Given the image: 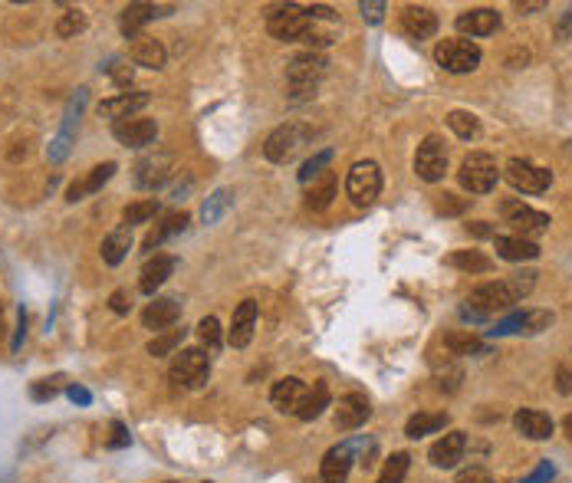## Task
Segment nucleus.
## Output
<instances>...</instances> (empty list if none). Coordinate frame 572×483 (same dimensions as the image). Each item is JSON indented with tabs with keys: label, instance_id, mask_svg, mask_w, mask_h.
<instances>
[{
	"label": "nucleus",
	"instance_id": "nucleus-1",
	"mask_svg": "<svg viewBox=\"0 0 572 483\" xmlns=\"http://www.w3.org/2000/svg\"><path fill=\"white\" fill-rule=\"evenodd\" d=\"M267 30H270V37L286 40V43H296V40H303L309 47H329V43H333L329 33H316L313 20L306 17V10L299 7H283L277 10V13H270Z\"/></svg>",
	"mask_w": 572,
	"mask_h": 483
},
{
	"label": "nucleus",
	"instance_id": "nucleus-2",
	"mask_svg": "<svg viewBox=\"0 0 572 483\" xmlns=\"http://www.w3.org/2000/svg\"><path fill=\"white\" fill-rule=\"evenodd\" d=\"M514 303H520V296L514 293V286L506 283V280H496V283L477 286L474 293L468 296V306H464L460 313L468 316V319H487V316L510 309Z\"/></svg>",
	"mask_w": 572,
	"mask_h": 483
},
{
	"label": "nucleus",
	"instance_id": "nucleus-3",
	"mask_svg": "<svg viewBox=\"0 0 572 483\" xmlns=\"http://www.w3.org/2000/svg\"><path fill=\"white\" fill-rule=\"evenodd\" d=\"M313 142V132H309V125L303 122H286L280 129L267 135V142H264V155L270 161H277V165H286V161H293L296 155L303 152L306 145Z\"/></svg>",
	"mask_w": 572,
	"mask_h": 483
},
{
	"label": "nucleus",
	"instance_id": "nucleus-4",
	"mask_svg": "<svg viewBox=\"0 0 572 483\" xmlns=\"http://www.w3.org/2000/svg\"><path fill=\"white\" fill-rule=\"evenodd\" d=\"M326 57L323 53H296L290 63H286V83L293 89V99H303V95H313V89L319 85V79L326 76Z\"/></svg>",
	"mask_w": 572,
	"mask_h": 483
},
{
	"label": "nucleus",
	"instance_id": "nucleus-5",
	"mask_svg": "<svg viewBox=\"0 0 572 483\" xmlns=\"http://www.w3.org/2000/svg\"><path fill=\"white\" fill-rule=\"evenodd\" d=\"M458 178L470 194H487V191H494L496 181H500L496 158L487 152H470L468 158H464V165H460Z\"/></svg>",
	"mask_w": 572,
	"mask_h": 483
},
{
	"label": "nucleus",
	"instance_id": "nucleus-6",
	"mask_svg": "<svg viewBox=\"0 0 572 483\" xmlns=\"http://www.w3.org/2000/svg\"><path fill=\"white\" fill-rule=\"evenodd\" d=\"M172 381L178 389H201L210 375V359L204 349H184L174 355L172 369H168Z\"/></svg>",
	"mask_w": 572,
	"mask_h": 483
},
{
	"label": "nucleus",
	"instance_id": "nucleus-7",
	"mask_svg": "<svg viewBox=\"0 0 572 483\" xmlns=\"http://www.w3.org/2000/svg\"><path fill=\"white\" fill-rule=\"evenodd\" d=\"M480 47L474 40H441L438 49H434V59H438L441 69L448 73H474L480 67Z\"/></svg>",
	"mask_w": 572,
	"mask_h": 483
},
{
	"label": "nucleus",
	"instance_id": "nucleus-8",
	"mask_svg": "<svg viewBox=\"0 0 572 483\" xmlns=\"http://www.w3.org/2000/svg\"><path fill=\"white\" fill-rule=\"evenodd\" d=\"M381 191V168L375 161H355L349 168V178H345V194L353 198V204L359 208H369Z\"/></svg>",
	"mask_w": 572,
	"mask_h": 483
},
{
	"label": "nucleus",
	"instance_id": "nucleus-9",
	"mask_svg": "<svg viewBox=\"0 0 572 483\" xmlns=\"http://www.w3.org/2000/svg\"><path fill=\"white\" fill-rule=\"evenodd\" d=\"M500 214H504L506 224L526 240L543 237L546 230H550V214L533 210L530 204H523V201H504V204H500Z\"/></svg>",
	"mask_w": 572,
	"mask_h": 483
},
{
	"label": "nucleus",
	"instance_id": "nucleus-10",
	"mask_svg": "<svg viewBox=\"0 0 572 483\" xmlns=\"http://www.w3.org/2000/svg\"><path fill=\"white\" fill-rule=\"evenodd\" d=\"M504 178L510 181L516 191H523V194H543V191L553 184V171L540 168V165H533V161H526V158H514V161H506Z\"/></svg>",
	"mask_w": 572,
	"mask_h": 483
},
{
	"label": "nucleus",
	"instance_id": "nucleus-11",
	"mask_svg": "<svg viewBox=\"0 0 572 483\" xmlns=\"http://www.w3.org/2000/svg\"><path fill=\"white\" fill-rule=\"evenodd\" d=\"M415 171H418L421 181H441L444 171H448V148L438 135H428L425 142L418 145V155H415Z\"/></svg>",
	"mask_w": 572,
	"mask_h": 483
},
{
	"label": "nucleus",
	"instance_id": "nucleus-12",
	"mask_svg": "<svg viewBox=\"0 0 572 483\" xmlns=\"http://www.w3.org/2000/svg\"><path fill=\"white\" fill-rule=\"evenodd\" d=\"M174 171V158L168 152H155L148 155V158H142L139 165H135V184L145 191H155L162 188L165 181L172 178Z\"/></svg>",
	"mask_w": 572,
	"mask_h": 483
},
{
	"label": "nucleus",
	"instance_id": "nucleus-13",
	"mask_svg": "<svg viewBox=\"0 0 572 483\" xmlns=\"http://www.w3.org/2000/svg\"><path fill=\"white\" fill-rule=\"evenodd\" d=\"M553 313L546 309H526V313H514L506 319L496 322V329H490V335H514V332H523V335H536V332L550 329Z\"/></svg>",
	"mask_w": 572,
	"mask_h": 483
},
{
	"label": "nucleus",
	"instance_id": "nucleus-14",
	"mask_svg": "<svg viewBox=\"0 0 572 483\" xmlns=\"http://www.w3.org/2000/svg\"><path fill=\"white\" fill-rule=\"evenodd\" d=\"M112 135L125 148H145V145L155 142L158 135V125L155 119H142V115H132V119H122V122L112 125Z\"/></svg>",
	"mask_w": 572,
	"mask_h": 483
},
{
	"label": "nucleus",
	"instance_id": "nucleus-15",
	"mask_svg": "<svg viewBox=\"0 0 572 483\" xmlns=\"http://www.w3.org/2000/svg\"><path fill=\"white\" fill-rule=\"evenodd\" d=\"M178 319H182V296H155V303L145 306V313H142L145 329H155V332L172 329Z\"/></svg>",
	"mask_w": 572,
	"mask_h": 483
},
{
	"label": "nucleus",
	"instance_id": "nucleus-16",
	"mask_svg": "<svg viewBox=\"0 0 572 483\" xmlns=\"http://www.w3.org/2000/svg\"><path fill=\"white\" fill-rule=\"evenodd\" d=\"M306 398H309V385H306L303 379H283L273 385V391H270L273 407L283 411V415H299Z\"/></svg>",
	"mask_w": 572,
	"mask_h": 483
},
{
	"label": "nucleus",
	"instance_id": "nucleus-17",
	"mask_svg": "<svg viewBox=\"0 0 572 483\" xmlns=\"http://www.w3.org/2000/svg\"><path fill=\"white\" fill-rule=\"evenodd\" d=\"M369 415H372L369 398L359 395V391H353V395L339 398V405H335V427H339V431H355V427H362L365 421H369Z\"/></svg>",
	"mask_w": 572,
	"mask_h": 483
},
{
	"label": "nucleus",
	"instance_id": "nucleus-18",
	"mask_svg": "<svg viewBox=\"0 0 572 483\" xmlns=\"http://www.w3.org/2000/svg\"><path fill=\"white\" fill-rule=\"evenodd\" d=\"M464 451H468V437L460 434V431H451V434H444L441 441H434L428 457L434 467L451 470V467H458L460 461H464Z\"/></svg>",
	"mask_w": 572,
	"mask_h": 483
},
{
	"label": "nucleus",
	"instance_id": "nucleus-19",
	"mask_svg": "<svg viewBox=\"0 0 572 483\" xmlns=\"http://www.w3.org/2000/svg\"><path fill=\"white\" fill-rule=\"evenodd\" d=\"M254 326H257V303L254 300H244V303L234 309V319H230L228 342L234 349H244L254 339Z\"/></svg>",
	"mask_w": 572,
	"mask_h": 483
},
{
	"label": "nucleus",
	"instance_id": "nucleus-20",
	"mask_svg": "<svg viewBox=\"0 0 572 483\" xmlns=\"http://www.w3.org/2000/svg\"><path fill=\"white\" fill-rule=\"evenodd\" d=\"M454 27H458L460 33H468V37H490V33L500 30V13L487 7L464 10V13L454 20Z\"/></svg>",
	"mask_w": 572,
	"mask_h": 483
},
{
	"label": "nucleus",
	"instance_id": "nucleus-21",
	"mask_svg": "<svg viewBox=\"0 0 572 483\" xmlns=\"http://www.w3.org/2000/svg\"><path fill=\"white\" fill-rule=\"evenodd\" d=\"M353 447L349 444H339L333 451H326L323 464H319V477L326 483H345L349 480V470H353Z\"/></svg>",
	"mask_w": 572,
	"mask_h": 483
},
{
	"label": "nucleus",
	"instance_id": "nucleus-22",
	"mask_svg": "<svg viewBox=\"0 0 572 483\" xmlns=\"http://www.w3.org/2000/svg\"><path fill=\"white\" fill-rule=\"evenodd\" d=\"M83 105H86V89H76V99L69 103L67 109V122H63V132L53 139L49 145V161H63L69 152V139H73V125L79 122V112H83Z\"/></svg>",
	"mask_w": 572,
	"mask_h": 483
},
{
	"label": "nucleus",
	"instance_id": "nucleus-23",
	"mask_svg": "<svg viewBox=\"0 0 572 483\" xmlns=\"http://www.w3.org/2000/svg\"><path fill=\"white\" fill-rule=\"evenodd\" d=\"M514 427L523 437H530V441H546V437L553 434V417L536 411V407H523V411L514 415Z\"/></svg>",
	"mask_w": 572,
	"mask_h": 483
},
{
	"label": "nucleus",
	"instance_id": "nucleus-24",
	"mask_svg": "<svg viewBox=\"0 0 572 483\" xmlns=\"http://www.w3.org/2000/svg\"><path fill=\"white\" fill-rule=\"evenodd\" d=\"M168 7H158V4H129V7L122 10V20H119V27H122V33L129 40L142 37V27L148 23V20L162 17Z\"/></svg>",
	"mask_w": 572,
	"mask_h": 483
},
{
	"label": "nucleus",
	"instance_id": "nucleus-25",
	"mask_svg": "<svg viewBox=\"0 0 572 483\" xmlns=\"http://www.w3.org/2000/svg\"><path fill=\"white\" fill-rule=\"evenodd\" d=\"M172 273H174V256H168V254L152 256V260L142 266V276H139V290L152 296L155 290H158V286H162Z\"/></svg>",
	"mask_w": 572,
	"mask_h": 483
},
{
	"label": "nucleus",
	"instance_id": "nucleus-26",
	"mask_svg": "<svg viewBox=\"0 0 572 483\" xmlns=\"http://www.w3.org/2000/svg\"><path fill=\"white\" fill-rule=\"evenodd\" d=\"M148 99H152L148 93H122V95H115V99L99 105V115H109L115 122H122V119H132L139 109H145Z\"/></svg>",
	"mask_w": 572,
	"mask_h": 483
},
{
	"label": "nucleus",
	"instance_id": "nucleus-27",
	"mask_svg": "<svg viewBox=\"0 0 572 483\" xmlns=\"http://www.w3.org/2000/svg\"><path fill=\"white\" fill-rule=\"evenodd\" d=\"M401 27H405L408 37L428 40L438 33V17H434L428 7H405V13H401Z\"/></svg>",
	"mask_w": 572,
	"mask_h": 483
},
{
	"label": "nucleus",
	"instance_id": "nucleus-28",
	"mask_svg": "<svg viewBox=\"0 0 572 483\" xmlns=\"http://www.w3.org/2000/svg\"><path fill=\"white\" fill-rule=\"evenodd\" d=\"M165 59H168V53H165V47L158 43V40L155 37H135V43H132V63L135 67L162 69Z\"/></svg>",
	"mask_w": 572,
	"mask_h": 483
},
{
	"label": "nucleus",
	"instance_id": "nucleus-29",
	"mask_svg": "<svg viewBox=\"0 0 572 483\" xmlns=\"http://www.w3.org/2000/svg\"><path fill=\"white\" fill-rule=\"evenodd\" d=\"M496 256L510 260V264H523V260H536L540 246L526 237H496Z\"/></svg>",
	"mask_w": 572,
	"mask_h": 483
},
{
	"label": "nucleus",
	"instance_id": "nucleus-30",
	"mask_svg": "<svg viewBox=\"0 0 572 483\" xmlns=\"http://www.w3.org/2000/svg\"><path fill=\"white\" fill-rule=\"evenodd\" d=\"M129 250H132V228H115L109 237L103 240V260L109 266H119L129 256Z\"/></svg>",
	"mask_w": 572,
	"mask_h": 483
},
{
	"label": "nucleus",
	"instance_id": "nucleus-31",
	"mask_svg": "<svg viewBox=\"0 0 572 483\" xmlns=\"http://www.w3.org/2000/svg\"><path fill=\"white\" fill-rule=\"evenodd\" d=\"M115 174V161H105V165H95L93 174H89L86 181H79V184H73V188L67 191V201H83V194H95V191L103 188L105 181Z\"/></svg>",
	"mask_w": 572,
	"mask_h": 483
},
{
	"label": "nucleus",
	"instance_id": "nucleus-32",
	"mask_svg": "<svg viewBox=\"0 0 572 483\" xmlns=\"http://www.w3.org/2000/svg\"><path fill=\"white\" fill-rule=\"evenodd\" d=\"M444 425H448V415H444V411H418V415L408 417L405 434L425 437V434H434V431H444Z\"/></svg>",
	"mask_w": 572,
	"mask_h": 483
},
{
	"label": "nucleus",
	"instance_id": "nucleus-33",
	"mask_svg": "<svg viewBox=\"0 0 572 483\" xmlns=\"http://www.w3.org/2000/svg\"><path fill=\"white\" fill-rule=\"evenodd\" d=\"M188 228V214H168V218L162 220V224H158V228L152 230V234H148V237H145V254H152L155 246H162L165 240L168 237H174V234H182V230Z\"/></svg>",
	"mask_w": 572,
	"mask_h": 483
},
{
	"label": "nucleus",
	"instance_id": "nucleus-34",
	"mask_svg": "<svg viewBox=\"0 0 572 483\" xmlns=\"http://www.w3.org/2000/svg\"><path fill=\"white\" fill-rule=\"evenodd\" d=\"M333 198H335V174L333 171H323V174L313 181L309 194H306V204L313 210H326L333 204Z\"/></svg>",
	"mask_w": 572,
	"mask_h": 483
},
{
	"label": "nucleus",
	"instance_id": "nucleus-35",
	"mask_svg": "<svg viewBox=\"0 0 572 483\" xmlns=\"http://www.w3.org/2000/svg\"><path fill=\"white\" fill-rule=\"evenodd\" d=\"M444 349H448L451 355H484L487 342H480L477 335H470V332H448V335H444Z\"/></svg>",
	"mask_w": 572,
	"mask_h": 483
},
{
	"label": "nucleus",
	"instance_id": "nucleus-36",
	"mask_svg": "<svg viewBox=\"0 0 572 483\" xmlns=\"http://www.w3.org/2000/svg\"><path fill=\"white\" fill-rule=\"evenodd\" d=\"M230 204H234V191H230V188L214 191V194L204 201V208H201V218H204V224H218V220L228 214Z\"/></svg>",
	"mask_w": 572,
	"mask_h": 483
},
{
	"label": "nucleus",
	"instance_id": "nucleus-37",
	"mask_svg": "<svg viewBox=\"0 0 572 483\" xmlns=\"http://www.w3.org/2000/svg\"><path fill=\"white\" fill-rule=\"evenodd\" d=\"M451 266H458V270H470V273H487L490 270V256H484L480 250H454L448 256Z\"/></svg>",
	"mask_w": 572,
	"mask_h": 483
},
{
	"label": "nucleus",
	"instance_id": "nucleus-38",
	"mask_svg": "<svg viewBox=\"0 0 572 483\" xmlns=\"http://www.w3.org/2000/svg\"><path fill=\"white\" fill-rule=\"evenodd\" d=\"M448 125H451V132L458 135V139H464V142H470V139L480 135V122H477V115L464 112V109H454V112L448 115Z\"/></svg>",
	"mask_w": 572,
	"mask_h": 483
},
{
	"label": "nucleus",
	"instance_id": "nucleus-39",
	"mask_svg": "<svg viewBox=\"0 0 572 483\" xmlns=\"http://www.w3.org/2000/svg\"><path fill=\"white\" fill-rule=\"evenodd\" d=\"M408 467H411V457L405 454V451L391 454L389 461H385V467H381L379 483H401L405 477H408Z\"/></svg>",
	"mask_w": 572,
	"mask_h": 483
},
{
	"label": "nucleus",
	"instance_id": "nucleus-40",
	"mask_svg": "<svg viewBox=\"0 0 572 483\" xmlns=\"http://www.w3.org/2000/svg\"><path fill=\"white\" fill-rule=\"evenodd\" d=\"M155 214H158V201L148 198V201H135V204H129V208L122 210V220H125V228H132V224L152 220Z\"/></svg>",
	"mask_w": 572,
	"mask_h": 483
},
{
	"label": "nucleus",
	"instance_id": "nucleus-41",
	"mask_svg": "<svg viewBox=\"0 0 572 483\" xmlns=\"http://www.w3.org/2000/svg\"><path fill=\"white\" fill-rule=\"evenodd\" d=\"M182 342H184V326L182 329H165L162 335H155V339L148 342V355H155V359H158V355H168V352H174Z\"/></svg>",
	"mask_w": 572,
	"mask_h": 483
},
{
	"label": "nucleus",
	"instance_id": "nucleus-42",
	"mask_svg": "<svg viewBox=\"0 0 572 483\" xmlns=\"http://www.w3.org/2000/svg\"><path fill=\"white\" fill-rule=\"evenodd\" d=\"M83 27H86V13L79 7H69L57 20V37H76V33H83Z\"/></svg>",
	"mask_w": 572,
	"mask_h": 483
},
{
	"label": "nucleus",
	"instance_id": "nucleus-43",
	"mask_svg": "<svg viewBox=\"0 0 572 483\" xmlns=\"http://www.w3.org/2000/svg\"><path fill=\"white\" fill-rule=\"evenodd\" d=\"M329 405V391H326V385H316L313 391H309V398H306L303 411L296 417H303V421H313V417L323 415V407Z\"/></svg>",
	"mask_w": 572,
	"mask_h": 483
},
{
	"label": "nucleus",
	"instance_id": "nucleus-44",
	"mask_svg": "<svg viewBox=\"0 0 572 483\" xmlns=\"http://www.w3.org/2000/svg\"><path fill=\"white\" fill-rule=\"evenodd\" d=\"M329 161H333V148H323V152H316L313 158H309V161L303 165V171H299V181H303V184L316 181L319 174H323V168L329 165Z\"/></svg>",
	"mask_w": 572,
	"mask_h": 483
},
{
	"label": "nucleus",
	"instance_id": "nucleus-45",
	"mask_svg": "<svg viewBox=\"0 0 572 483\" xmlns=\"http://www.w3.org/2000/svg\"><path fill=\"white\" fill-rule=\"evenodd\" d=\"M198 335L208 349H220V322L214 319V316H204V319L198 322Z\"/></svg>",
	"mask_w": 572,
	"mask_h": 483
},
{
	"label": "nucleus",
	"instance_id": "nucleus-46",
	"mask_svg": "<svg viewBox=\"0 0 572 483\" xmlns=\"http://www.w3.org/2000/svg\"><path fill=\"white\" fill-rule=\"evenodd\" d=\"M59 389H63V379H43V381H37V385H33V391H30V395H33V398L37 401H47V398H57L59 395Z\"/></svg>",
	"mask_w": 572,
	"mask_h": 483
},
{
	"label": "nucleus",
	"instance_id": "nucleus-47",
	"mask_svg": "<svg viewBox=\"0 0 572 483\" xmlns=\"http://www.w3.org/2000/svg\"><path fill=\"white\" fill-rule=\"evenodd\" d=\"M470 201L468 198H458V194H444V198L438 201V210L441 214H464L468 210Z\"/></svg>",
	"mask_w": 572,
	"mask_h": 483
},
{
	"label": "nucleus",
	"instance_id": "nucleus-48",
	"mask_svg": "<svg viewBox=\"0 0 572 483\" xmlns=\"http://www.w3.org/2000/svg\"><path fill=\"white\" fill-rule=\"evenodd\" d=\"M454 483H496V480L490 477V470H484V467H468V470H460Z\"/></svg>",
	"mask_w": 572,
	"mask_h": 483
},
{
	"label": "nucleus",
	"instance_id": "nucleus-49",
	"mask_svg": "<svg viewBox=\"0 0 572 483\" xmlns=\"http://www.w3.org/2000/svg\"><path fill=\"white\" fill-rule=\"evenodd\" d=\"M359 10H362V17L369 20V23H381V17H385V4H381V0H362Z\"/></svg>",
	"mask_w": 572,
	"mask_h": 483
},
{
	"label": "nucleus",
	"instance_id": "nucleus-50",
	"mask_svg": "<svg viewBox=\"0 0 572 483\" xmlns=\"http://www.w3.org/2000/svg\"><path fill=\"white\" fill-rule=\"evenodd\" d=\"M553 477H556V467L550 464V461H543V464L536 467L533 474L523 477V480H520V483H550V480H553Z\"/></svg>",
	"mask_w": 572,
	"mask_h": 483
},
{
	"label": "nucleus",
	"instance_id": "nucleus-51",
	"mask_svg": "<svg viewBox=\"0 0 572 483\" xmlns=\"http://www.w3.org/2000/svg\"><path fill=\"white\" fill-rule=\"evenodd\" d=\"M109 306H112V313H129V309H132V296L125 293V290H115V293L109 296Z\"/></svg>",
	"mask_w": 572,
	"mask_h": 483
},
{
	"label": "nucleus",
	"instance_id": "nucleus-52",
	"mask_svg": "<svg viewBox=\"0 0 572 483\" xmlns=\"http://www.w3.org/2000/svg\"><path fill=\"white\" fill-rule=\"evenodd\" d=\"M109 447H129V431H125L122 421H112V437H109Z\"/></svg>",
	"mask_w": 572,
	"mask_h": 483
},
{
	"label": "nucleus",
	"instance_id": "nucleus-53",
	"mask_svg": "<svg viewBox=\"0 0 572 483\" xmlns=\"http://www.w3.org/2000/svg\"><path fill=\"white\" fill-rule=\"evenodd\" d=\"M109 73H112V79L119 85H129L132 83V67H125V63H112V67H109Z\"/></svg>",
	"mask_w": 572,
	"mask_h": 483
},
{
	"label": "nucleus",
	"instance_id": "nucleus-54",
	"mask_svg": "<svg viewBox=\"0 0 572 483\" xmlns=\"http://www.w3.org/2000/svg\"><path fill=\"white\" fill-rule=\"evenodd\" d=\"M67 395H69L73 401H76V405H89V401H93V395H89V391L83 389V385H69Z\"/></svg>",
	"mask_w": 572,
	"mask_h": 483
},
{
	"label": "nucleus",
	"instance_id": "nucleus-55",
	"mask_svg": "<svg viewBox=\"0 0 572 483\" xmlns=\"http://www.w3.org/2000/svg\"><path fill=\"white\" fill-rule=\"evenodd\" d=\"M556 379H559V391H563V395H569V391H572V371L566 369V365H559Z\"/></svg>",
	"mask_w": 572,
	"mask_h": 483
},
{
	"label": "nucleus",
	"instance_id": "nucleus-56",
	"mask_svg": "<svg viewBox=\"0 0 572 483\" xmlns=\"http://www.w3.org/2000/svg\"><path fill=\"white\" fill-rule=\"evenodd\" d=\"M23 332H27V313L20 309V326H17V339H13V349H20V342H23Z\"/></svg>",
	"mask_w": 572,
	"mask_h": 483
},
{
	"label": "nucleus",
	"instance_id": "nucleus-57",
	"mask_svg": "<svg viewBox=\"0 0 572 483\" xmlns=\"http://www.w3.org/2000/svg\"><path fill=\"white\" fill-rule=\"evenodd\" d=\"M470 234H477V237H490V228H487L484 220H477V224H468Z\"/></svg>",
	"mask_w": 572,
	"mask_h": 483
},
{
	"label": "nucleus",
	"instance_id": "nucleus-58",
	"mask_svg": "<svg viewBox=\"0 0 572 483\" xmlns=\"http://www.w3.org/2000/svg\"><path fill=\"white\" fill-rule=\"evenodd\" d=\"M569 33H572V10L566 13L563 23H559V37H569Z\"/></svg>",
	"mask_w": 572,
	"mask_h": 483
},
{
	"label": "nucleus",
	"instance_id": "nucleus-59",
	"mask_svg": "<svg viewBox=\"0 0 572 483\" xmlns=\"http://www.w3.org/2000/svg\"><path fill=\"white\" fill-rule=\"evenodd\" d=\"M566 434H569V437H572V415H569V417H566Z\"/></svg>",
	"mask_w": 572,
	"mask_h": 483
},
{
	"label": "nucleus",
	"instance_id": "nucleus-60",
	"mask_svg": "<svg viewBox=\"0 0 572 483\" xmlns=\"http://www.w3.org/2000/svg\"><path fill=\"white\" fill-rule=\"evenodd\" d=\"M569 152H572V142H569Z\"/></svg>",
	"mask_w": 572,
	"mask_h": 483
},
{
	"label": "nucleus",
	"instance_id": "nucleus-61",
	"mask_svg": "<svg viewBox=\"0 0 572 483\" xmlns=\"http://www.w3.org/2000/svg\"><path fill=\"white\" fill-rule=\"evenodd\" d=\"M204 483H208V480H204Z\"/></svg>",
	"mask_w": 572,
	"mask_h": 483
}]
</instances>
